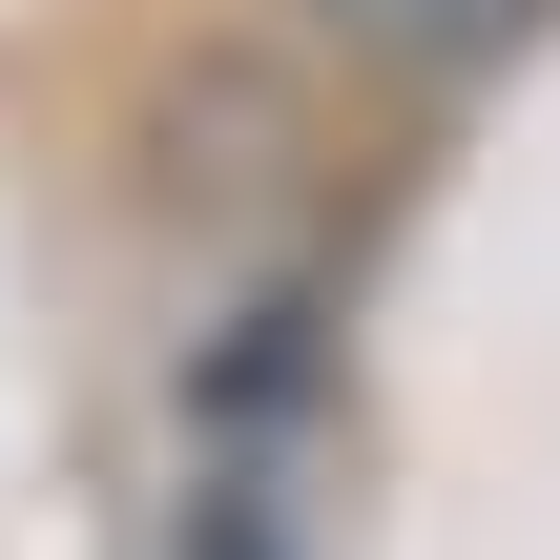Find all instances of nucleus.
Returning a JSON list of instances; mask_svg holds the SVG:
<instances>
[{"mask_svg":"<svg viewBox=\"0 0 560 560\" xmlns=\"http://www.w3.org/2000/svg\"><path fill=\"white\" fill-rule=\"evenodd\" d=\"M291 21H312V62H353L395 104H478L499 62L560 42V0H291Z\"/></svg>","mask_w":560,"mask_h":560,"instance_id":"nucleus-1","label":"nucleus"}]
</instances>
